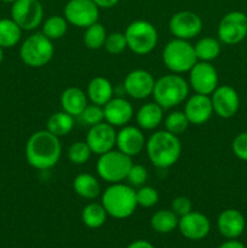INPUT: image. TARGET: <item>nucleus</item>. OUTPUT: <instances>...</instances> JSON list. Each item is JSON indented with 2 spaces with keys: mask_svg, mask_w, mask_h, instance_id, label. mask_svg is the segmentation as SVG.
I'll return each mask as SVG.
<instances>
[{
  "mask_svg": "<svg viewBox=\"0 0 247 248\" xmlns=\"http://www.w3.org/2000/svg\"><path fill=\"white\" fill-rule=\"evenodd\" d=\"M62 155L60 138L47 130L34 132L26 144V159L31 167L40 171L50 170L57 165Z\"/></svg>",
  "mask_w": 247,
  "mask_h": 248,
  "instance_id": "1",
  "label": "nucleus"
},
{
  "mask_svg": "<svg viewBox=\"0 0 247 248\" xmlns=\"http://www.w3.org/2000/svg\"><path fill=\"white\" fill-rule=\"evenodd\" d=\"M145 150L150 162L157 169H169L179 160L182 144L178 136L169 131H156L147 140Z\"/></svg>",
  "mask_w": 247,
  "mask_h": 248,
  "instance_id": "2",
  "label": "nucleus"
},
{
  "mask_svg": "<svg viewBox=\"0 0 247 248\" xmlns=\"http://www.w3.org/2000/svg\"><path fill=\"white\" fill-rule=\"evenodd\" d=\"M101 203L108 216L115 219H126L135 213L138 207L136 190L130 184H110L102 194Z\"/></svg>",
  "mask_w": 247,
  "mask_h": 248,
  "instance_id": "3",
  "label": "nucleus"
},
{
  "mask_svg": "<svg viewBox=\"0 0 247 248\" xmlns=\"http://www.w3.org/2000/svg\"><path fill=\"white\" fill-rule=\"evenodd\" d=\"M189 82L181 74L164 75L155 81L153 97L162 109H171L183 103L189 96Z\"/></svg>",
  "mask_w": 247,
  "mask_h": 248,
  "instance_id": "4",
  "label": "nucleus"
},
{
  "mask_svg": "<svg viewBox=\"0 0 247 248\" xmlns=\"http://www.w3.org/2000/svg\"><path fill=\"white\" fill-rule=\"evenodd\" d=\"M162 61L169 70L174 74L189 73L196 64L198 57L195 55L194 45L188 40L176 39L170 40L162 51Z\"/></svg>",
  "mask_w": 247,
  "mask_h": 248,
  "instance_id": "5",
  "label": "nucleus"
},
{
  "mask_svg": "<svg viewBox=\"0 0 247 248\" xmlns=\"http://www.w3.org/2000/svg\"><path fill=\"white\" fill-rule=\"evenodd\" d=\"M127 48L138 56L152 52L157 45L159 34L154 24L143 19L131 22L125 31Z\"/></svg>",
  "mask_w": 247,
  "mask_h": 248,
  "instance_id": "6",
  "label": "nucleus"
},
{
  "mask_svg": "<svg viewBox=\"0 0 247 248\" xmlns=\"http://www.w3.org/2000/svg\"><path fill=\"white\" fill-rule=\"evenodd\" d=\"M55 55V46L51 39L41 31L29 35L22 43L19 56L23 63L31 68H41L47 64Z\"/></svg>",
  "mask_w": 247,
  "mask_h": 248,
  "instance_id": "7",
  "label": "nucleus"
},
{
  "mask_svg": "<svg viewBox=\"0 0 247 248\" xmlns=\"http://www.w3.org/2000/svg\"><path fill=\"white\" fill-rule=\"evenodd\" d=\"M132 164V157L127 156L120 150L113 149L99 155L96 170L99 178L107 183H121L127 177Z\"/></svg>",
  "mask_w": 247,
  "mask_h": 248,
  "instance_id": "8",
  "label": "nucleus"
},
{
  "mask_svg": "<svg viewBox=\"0 0 247 248\" xmlns=\"http://www.w3.org/2000/svg\"><path fill=\"white\" fill-rule=\"evenodd\" d=\"M11 18L22 31H34L43 23V5L39 0H16L12 2Z\"/></svg>",
  "mask_w": 247,
  "mask_h": 248,
  "instance_id": "9",
  "label": "nucleus"
},
{
  "mask_svg": "<svg viewBox=\"0 0 247 248\" xmlns=\"http://www.w3.org/2000/svg\"><path fill=\"white\" fill-rule=\"evenodd\" d=\"M218 40L225 45H236L247 36V16L244 12L232 11L223 16L217 29Z\"/></svg>",
  "mask_w": 247,
  "mask_h": 248,
  "instance_id": "10",
  "label": "nucleus"
},
{
  "mask_svg": "<svg viewBox=\"0 0 247 248\" xmlns=\"http://www.w3.org/2000/svg\"><path fill=\"white\" fill-rule=\"evenodd\" d=\"M63 12L68 23L77 28H87L99 18V7L92 0H69Z\"/></svg>",
  "mask_w": 247,
  "mask_h": 248,
  "instance_id": "11",
  "label": "nucleus"
},
{
  "mask_svg": "<svg viewBox=\"0 0 247 248\" xmlns=\"http://www.w3.org/2000/svg\"><path fill=\"white\" fill-rule=\"evenodd\" d=\"M189 86L195 93L211 96L218 85L217 69L211 62L198 61L196 64L189 70Z\"/></svg>",
  "mask_w": 247,
  "mask_h": 248,
  "instance_id": "12",
  "label": "nucleus"
},
{
  "mask_svg": "<svg viewBox=\"0 0 247 248\" xmlns=\"http://www.w3.org/2000/svg\"><path fill=\"white\" fill-rule=\"evenodd\" d=\"M169 29L176 39L189 41L201 33L202 21L195 12L179 11L170 18Z\"/></svg>",
  "mask_w": 247,
  "mask_h": 248,
  "instance_id": "13",
  "label": "nucleus"
},
{
  "mask_svg": "<svg viewBox=\"0 0 247 248\" xmlns=\"http://www.w3.org/2000/svg\"><path fill=\"white\" fill-rule=\"evenodd\" d=\"M92 154L102 155L114 149L116 145V131L110 124L103 123L91 126L87 132L86 140Z\"/></svg>",
  "mask_w": 247,
  "mask_h": 248,
  "instance_id": "14",
  "label": "nucleus"
},
{
  "mask_svg": "<svg viewBox=\"0 0 247 248\" xmlns=\"http://www.w3.org/2000/svg\"><path fill=\"white\" fill-rule=\"evenodd\" d=\"M213 113L222 119H230L239 111L240 97L229 85H220L211 94Z\"/></svg>",
  "mask_w": 247,
  "mask_h": 248,
  "instance_id": "15",
  "label": "nucleus"
},
{
  "mask_svg": "<svg viewBox=\"0 0 247 248\" xmlns=\"http://www.w3.org/2000/svg\"><path fill=\"white\" fill-rule=\"evenodd\" d=\"M155 81L152 74L144 69H135L126 75L124 90L133 99H145L153 96Z\"/></svg>",
  "mask_w": 247,
  "mask_h": 248,
  "instance_id": "16",
  "label": "nucleus"
},
{
  "mask_svg": "<svg viewBox=\"0 0 247 248\" xmlns=\"http://www.w3.org/2000/svg\"><path fill=\"white\" fill-rule=\"evenodd\" d=\"M145 144L147 140L139 127L126 125L123 126L119 132H116L115 147L127 156L133 157L139 155L143 149H145Z\"/></svg>",
  "mask_w": 247,
  "mask_h": 248,
  "instance_id": "17",
  "label": "nucleus"
},
{
  "mask_svg": "<svg viewBox=\"0 0 247 248\" xmlns=\"http://www.w3.org/2000/svg\"><path fill=\"white\" fill-rule=\"evenodd\" d=\"M178 229L185 239L199 241L205 239L211 230V223L203 213L191 211L179 218Z\"/></svg>",
  "mask_w": 247,
  "mask_h": 248,
  "instance_id": "18",
  "label": "nucleus"
},
{
  "mask_svg": "<svg viewBox=\"0 0 247 248\" xmlns=\"http://www.w3.org/2000/svg\"><path fill=\"white\" fill-rule=\"evenodd\" d=\"M184 114L191 125H203L213 115V107L211 97L206 94L195 93L189 97L184 106Z\"/></svg>",
  "mask_w": 247,
  "mask_h": 248,
  "instance_id": "19",
  "label": "nucleus"
},
{
  "mask_svg": "<svg viewBox=\"0 0 247 248\" xmlns=\"http://www.w3.org/2000/svg\"><path fill=\"white\" fill-rule=\"evenodd\" d=\"M104 121L114 127L126 126L133 118V107L124 97H113L103 107Z\"/></svg>",
  "mask_w": 247,
  "mask_h": 248,
  "instance_id": "20",
  "label": "nucleus"
},
{
  "mask_svg": "<svg viewBox=\"0 0 247 248\" xmlns=\"http://www.w3.org/2000/svg\"><path fill=\"white\" fill-rule=\"evenodd\" d=\"M217 227L220 234L227 239H237L246 228V220L240 211L228 208L218 216Z\"/></svg>",
  "mask_w": 247,
  "mask_h": 248,
  "instance_id": "21",
  "label": "nucleus"
},
{
  "mask_svg": "<svg viewBox=\"0 0 247 248\" xmlns=\"http://www.w3.org/2000/svg\"><path fill=\"white\" fill-rule=\"evenodd\" d=\"M87 94L79 87H68L61 94V107L62 110L77 118L84 111L87 102Z\"/></svg>",
  "mask_w": 247,
  "mask_h": 248,
  "instance_id": "22",
  "label": "nucleus"
},
{
  "mask_svg": "<svg viewBox=\"0 0 247 248\" xmlns=\"http://www.w3.org/2000/svg\"><path fill=\"white\" fill-rule=\"evenodd\" d=\"M162 120H164V109L155 102L143 104L136 113V121L140 130H155L159 127Z\"/></svg>",
  "mask_w": 247,
  "mask_h": 248,
  "instance_id": "23",
  "label": "nucleus"
},
{
  "mask_svg": "<svg viewBox=\"0 0 247 248\" xmlns=\"http://www.w3.org/2000/svg\"><path fill=\"white\" fill-rule=\"evenodd\" d=\"M86 94L91 103L104 107L114 97L113 85L107 78L96 77L87 85Z\"/></svg>",
  "mask_w": 247,
  "mask_h": 248,
  "instance_id": "24",
  "label": "nucleus"
},
{
  "mask_svg": "<svg viewBox=\"0 0 247 248\" xmlns=\"http://www.w3.org/2000/svg\"><path fill=\"white\" fill-rule=\"evenodd\" d=\"M75 194L86 200H93L101 195V184L98 179L90 173L77 174L73 181Z\"/></svg>",
  "mask_w": 247,
  "mask_h": 248,
  "instance_id": "25",
  "label": "nucleus"
},
{
  "mask_svg": "<svg viewBox=\"0 0 247 248\" xmlns=\"http://www.w3.org/2000/svg\"><path fill=\"white\" fill-rule=\"evenodd\" d=\"M73 128H74V116L63 110L53 113L46 123V130L58 138L69 135Z\"/></svg>",
  "mask_w": 247,
  "mask_h": 248,
  "instance_id": "26",
  "label": "nucleus"
},
{
  "mask_svg": "<svg viewBox=\"0 0 247 248\" xmlns=\"http://www.w3.org/2000/svg\"><path fill=\"white\" fill-rule=\"evenodd\" d=\"M198 61L201 62H212L220 55V41L212 36H203L199 39L194 45Z\"/></svg>",
  "mask_w": 247,
  "mask_h": 248,
  "instance_id": "27",
  "label": "nucleus"
},
{
  "mask_svg": "<svg viewBox=\"0 0 247 248\" xmlns=\"http://www.w3.org/2000/svg\"><path fill=\"white\" fill-rule=\"evenodd\" d=\"M179 217L172 210H160L153 215L150 225L159 234H169L178 228Z\"/></svg>",
  "mask_w": 247,
  "mask_h": 248,
  "instance_id": "28",
  "label": "nucleus"
},
{
  "mask_svg": "<svg viewBox=\"0 0 247 248\" xmlns=\"http://www.w3.org/2000/svg\"><path fill=\"white\" fill-rule=\"evenodd\" d=\"M22 31L12 18L0 19V46L2 48L16 46L22 38Z\"/></svg>",
  "mask_w": 247,
  "mask_h": 248,
  "instance_id": "29",
  "label": "nucleus"
},
{
  "mask_svg": "<svg viewBox=\"0 0 247 248\" xmlns=\"http://www.w3.org/2000/svg\"><path fill=\"white\" fill-rule=\"evenodd\" d=\"M108 213L102 203L91 202L84 207L81 212V220L90 229H98L106 223Z\"/></svg>",
  "mask_w": 247,
  "mask_h": 248,
  "instance_id": "30",
  "label": "nucleus"
},
{
  "mask_svg": "<svg viewBox=\"0 0 247 248\" xmlns=\"http://www.w3.org/2000/svg\"><path fill=\"white\" fill-rule=\"evenodd\" d=\"M68 31V22L64 16H51L43 23L41 33L51 40L63 38Z\"/></svg>",
  "mask_w": 247,
  "mask_h": 248,
  "instance_id": "31",
  "label": "nucleus"
},
{
  "mask_svg": "<svg viewBox=\"0 0 247 248\" xmlns=\"http://www.w3.org/2000/svg\"><path fill=\"white\" fill-rule=\"evenodd\" d=\"M107 31L101 23L96 22L92 26L87 27L84 34V44L90 50H99L104 47L107 39Z\"/></svg>",
  "mask_w": 247,
  "mask_h": 248,
  "instance_id": "32",
  "label": "nucleus"
},
{
  "mask_svg": "<svg viewBox=\"0 0 247 248\" xmlns=\"http://www.w3.org/2000/svg\"><path fill=\"white\" fill-rule=\"evenodd\" d=\"M164 124L166 131H169L170 133L176 136L183 135L186 131V128H188V126L190 125V123H189L188 118L185 116L184 111L178 110L170 113L169 115L165 118Z\"/></svg>",
  "mask_w": 247,
  "mask_h": 248,
  "instance_id": "33",
  "label": "nucleus"
},
{
  "mask_svg": "<svg viewBox=\"0 0 247 248\" xmlns=\"http://www.w3.org/2000/svg\"><path fill=\"white\" fill-rule=\"evenodd\" d=\"M68 159L74 165H84L91 157L92 152L90 149L89 144L82 140L74 142L69 148H68Z\"/></svg>",
  "mask_w": 247,
  "mask_h": 248,
  "instance_id": "34",
  "label": "nucleus"
},
{
  "mask_svg": "<svg viewBox=\"0 0 247 248\" xmlns=\"http://www.w3.org/2000/svg\"><path fill=\"white\" fill-rule=\"evenodd\" d=\"M159 191L153 186H143L136 190V199H137L138 206L144 208H150L155 206L159 201Z\"/></svg>",
  "mask_w": 247,
  "mask_h": 248,
  "instance_id": "35",
  "label": "nucleus"
},
{
  "mask_svg": "<svg viewBox=\"0 0 247 248\" xmlns=\"http://www.w3.org/2000/svg\"><path fill=\"white\" fill-rule=\"evenodd\" d=\"M82 120V123L86 124L87 126H94L104 121V110L103 107L97 106V104H87L86 108L84 109L79 116Z\"/></svg>",
  "mask_w": 247,
  "mask_h": 248,
  "instance_id": "36",
  "label": "nucleus"
},
{
  "mask_svg": "<svg viewBox=\"0 0 247 248\" xmlns=\"http://www.w3.org/2000/svg\"><path fill=\"white\" fill-rule=\"evenodd\" d=\"M104 48L111 55H119V53L124 52L127 48L125 34L120 33V31L108 34L106 43H104Z\"/></svg>",
  "mask_w": 247,
  "mask_h": 248,
  "instance_id": "37",
  "label": "nucleus"
},
{
  "mask_svg": "<svg viewBox=\"0 0 247 248\" xmlns=\"http://www.w3.org/2000/svg\"><path fill=\"white\" fill-rule=\"evenodd\" d=\"M148 179V171L143 165H135L132 164L130 171H128L127 177H126V181L128 182L131 186H144L147 183Z\"/></svg>",
  "mask_w": 247,
  "mask_h": 248,
  "instance_id": "38",
  "label": "nucleus"
},
{
  "mask_svg": "<svg viewBox=\"0 0 247 248\" xmlns=\"http://www.w3.org/2000/svg\"><path fill=\"white\" fill-rule=\"evenodd\" d=\"M232 153L240 160L247 161V132H241L232 140Z\"/></svg>",
  "mask_w": 247,
  "mask_h": 248,
  "instance_id": "39",
  "label": "nucleus"
},
{
  "mask_svg": "<svg viewBox=\"0 0 247 248\" xmlns=\"http://www.w3.org/2000/svg\"><path fill=\"white\" fill-rule=\"evenodd\" d=\"M191 207H193V205H191L190 199L186 198V196H177L172 201V211L179 218L188 215L189 212H191Z\"/></svg>",
  "mask_w": 247,
  "mask_h": 248,
  "instance_id": "40",
  "label": "nucleus"
},
{
  "mask_svg": "<svg viewBox=\"0 0 247 248\" xmlns=\"http://www.w3.org/2000/svg\"><path fill=\"white\" fill-rule=\"evenodd\" d=\"M99 9H110L119 2V0H92Z\"/></svg>",
  "mask_w": 247,
  "mask_h": 248,
  "instance_id": "41",
  "label": "nucleus"
},
{
  "mask_svg": "<svg viewBox=\"0 0 247 248\" xmlns=\"http://www.w3.org/2000/svg\"><path fill=\"white\" fill-rule=\"evenodd\" d=\"M218 248H246V246L242 242L237 241L236 239H230L228 241L223 242Z\"/></svg>",
  "mask_w": 247,
  "mask_h": 248,
  "instance_id": "42",
  "label": "nucleus"
},
{
  "mask_svg": "<svg viewBox=\"0 0 247 248\" xmlns=\"http://www.w3.org/2000/svg\"><path fill=\"white\" fill-rule=\"evenodd\" d=\"M126 248H154V246L149 241H145V240H137V241L128 245Z\"/></svg>",
  "mask_w": 247,
  "mask_h": 248,
  "instance_id": "43",
  "label": "nucleus"
},
{
  "mask_svg": "<svg viewBox=\"0 0 247 248\" xmlns=\"http://www.w3.org/2000/svg\"><path fill=\"white\" fill-rule=\"evenodd\" d=\"M2 58H4V52H2V47L0 46V64H1L2 62Z\"/></svg>",
  "mask_w": 247,
  "mask_h": 248,
  "instance_id": "44",
  "label": "nucleus"
},
{
  "mask_svg": "<svg viewBox=\"0 0 247 248\" xmlns=\"http://www.w3.org/2000/svg\"><path fill=\"white\" fill-rule=\"evenodd\" d=\"M1 1L2 2H11V4H12V2H15L16 0H1Z\"/></svg>",
  "mask_w": 247,
  "mask_h": 248,
  "instance_id": "45",
  "label": "nucleus"
}]
</instances>
